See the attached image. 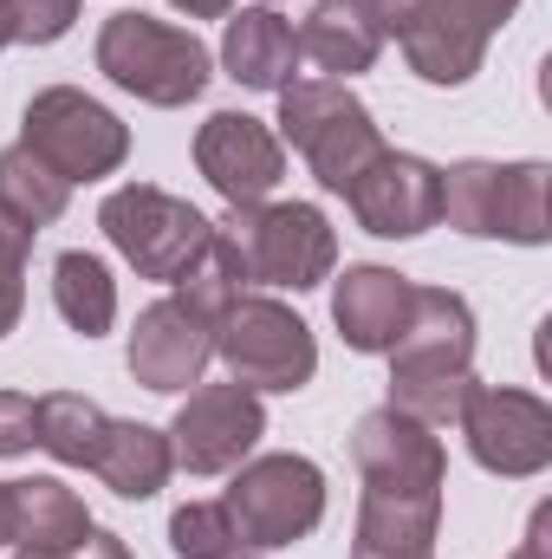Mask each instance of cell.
Returning a JSON list of instances; mask_svg holds the SVG:
<instances>
[{
	"label": "cell",
	"mask_w": 552,
	"mask_h": 559,
	"mask_svg": "<svg viewBox=\"0 0 552 559\" xmlns=\"http://www.w3.org/2000/svg\"><path fill=\"white\" fill-rule=\"evenodd\" d=\"M26 449H39V397L0 391V455L13 462V455H26Z\"/></svg>",
	"instance_id": "obj_31"
},
{
	"label": "cell",
	"mask_w": 552,
	"mask_h": 559,
	"mask_svg": "<svg viewBox=\"0 0 552 559\" xmlns=\"http://www.w3.org/2000/svg\"><path fill=\"white\" fill-rule=\"evenodd\" d=\"M435 527H442V501H429V495H371L364 488L351 559H435Z\"/></svg>",
	"instance_id": "obj_20"
},
{
	"label": "cell",
	"mask_w": 552,
	"mask_h": 559,
	"mask_svg": "<svg viewBox=\"0 0 552 559\" xmlns=\"http://www.w3.org/2000/svg\"><path fill=\"white\" fill-rule=\"evenodd\" d=\"M65 202H72V182L52 176L26 143H7L0 150V222L7 228H20L33 241L39 228H52L65 215Z\"/></svg>",
	"instance_id": "obj_22"
},
{
	"label": "cell",
	"mask_w": 552,
	"mask_h": 559,
	"mask_svg": "<svg viewBox=\"0 0 552 559\" xmlns=\"http://www.w3.org/2000/svg\"><path fill=\"white\" fill-rule=\"evenodd\" d=\"M494 182H501V163H481V156L442 169V222L455 235L494 241Z\"/></svg>",
	"instance_id": "obj_27"
},
{
	"label": "cell",
	"mask_w": 552,
	"mask_h": 559,
	"mask_svg": "<svg viewBox=\"0 0 552 559\" xmlns=\"http://www.w3.org/2000/svg\"><path fill=\"white\" fill-rule=\"evenodd\" d=\"M52 306H59V319H65L79 338H105L111 319H118V280H111V267H105L98 254L65 248V254L52 261Z\"/></svg>",
	"instance_id": "obj_23"
},
{
	"label": "cell",
	"mask_w": 552,
	"mask_h": 559,
	"mask_svg": "<svg viewBox=\"0 0 552 559\" xmlns=\"http://www.w3.org/2000/svg\"><path fill=\"white\" fill-rule=\"evenodd\" d=\"M384 33L404 46V59L422 85H468L488 59V33L455 20L442 0H397L384 13Z\"/></svg>",
	"instance_id": "obj_15"
},
{
	"label": "cell",
	"mask_w": 552,
	"mask_h": 559,
	"mask_svg": "<svg viewBox=\"0 0 552 559\" xmlns=\"http://www.w3.org/2000/svg\"><path fill=\"white\" fill-rule=\"evenodd\" d=\"M0 547H7V481H0Z\"/></svg>",
	"instance_id": "obj_36"
},
{
	"label": "cell",
	"mask_w": 552,
	"mask_h": 559,
	"mask_svg": "<svg viewBox=\"0 0 552 559\" xmlns=\"http://www.w3.org/2000/svg\"><path fill=\"white\" fill-rule=\"evenodd\" d=\"M351 462L364 475L371 495H429L442 501V481H448V455H442V436L429 423L404 417V411H364L351 429Z\"/></svg>",
	"instance_id": "obj_11"
},
{
	"label": "cell",
	"mask_w": 552,
	"mask_h": 559,
	"mask_svg": "<svg viewBox=\"0 0 552 559\" xmlns=\"http://www.w3.org/2000/svg\"><path fill=\"white\" fill-rule=\"evenodd\" d=\"M235 547H241V534H235L221 501H189L169 514V554L176 559H228Z\"/></svg>",
	"instance_id": "obj_28"
},
{
	"label": "cell",
	"mask_w": 552,
	"mask_h": 559,
	"mask_svg": "<svg viewBox=\"0 0 552 559\" xmlns=\"http://www.w3.org/2000/svg\"><path fill=\"white\" fill-rule=\"evenodd\" d=\"M241 293H254V280L241 267V254H235V241L215 228V241H208V254L189 267V274L176 280V306L189 312V319H202V325H215Z\"/></svg>",
	"instance_id": "obj_25"
},
{
	"label": "cell",
	"mask_w": 552,
	"mask_h": 559,
	"mask_svg": "<svg viewBox=\"0 0 552 559\" xmlns=\"http://www.w3.org/2000/svg\"><path fill=\"white\" fill-rule=\"evenodd\" d=\"M267 436V404L248 384H195L169 423V455L189 475H235Z\"/></svg>",
	"instance_id": "obj_10"
},
{
	"label": "cell",
	"mask_w": 552,
	"mask_h": 559,
	"mask_svg": "<svg viewBox=\"0 0 552 559\" xmlns=\"http://www.w3.org/2000/svg\"><path fill=\"white\" fill-rule=\"evenodd\" d=\"M305 163H312V176H319V189H332V195H345L391 143L377 131V118L364 111V98L351 92V85H338V79H292L286 92H279V131Z\"/></svg>",
	"instance_id": "obj_3"
},
{
	"label": "cell",
	"mask_w": 552,
	"mask_h": 559,
	"mask_svg": "<svg viewBox=\"0 0 552 559\" xmlns=\"http://www.w3.org/2000/svg\"><path fill=\"white\" fill-rule=\"evenodd\" d=\"M79 7H85V0H0L7 39H13V46H52V39L72 33Z\"/></svg>",
	"instance_id": "obj_29"
},
{
	"label": "cell",
	"mask_w": 552,
	"mask_h": 559,
	"mask_svg": "<svg viewBox=\"0 0 552 559\" xmlns=\"http://www.w3.org/2000/svg\"><path fill=\"white\" fill-rule=\"evenodd\" d=\"M176 13H189V20H228L235 13V0H169Z\"/></svg>",
	"instance_id": "obj_35"
},
{
	"label": "cell",
	"mask_w": 552,
	"mask_h": 559,
	"mask_svg": "<svg viewBox=\"0 0 552 559\" xmlns=\"http://www.w3.org/2000/svg\"><path fill=\"white\" fill-rule=\"evenodd\" d=\"M92 475L124 495V501H149L163 495V481L176 475V455H169V429L156 423H105V442L92 455Z\"/></svg>",
	"instance_id": "obj_21"
},
{
	"label": "cell",
	"mask_w": 552,
	"mask_h": 559,
	"mask_svg": "<svg viewBox=\"0 0 552 559\" xmlns=\"http://www.w3.org/2000/svg\"><path fill=\"white\" fill-rule=\"evenodd\" d=\"M254 286L279 293H312L338 274V235L325 222L319 202H254V209H228L215 222Z\"/></svg>",
	"instance_id": "obj_4"
},
{
	"label": "cell",
	"mask_w": 552,
	"mask_h": 559,
	"mask_svg": "<svg viewBox=\"0 0 552 559\" xmlns=\"http://www.w3.org/2000/svg\"><path fill=\"white\" fill-rule=\"evenodd\" d=\"M85 534H92V514L59 475L7 481V547L39 559V554H72Z\"/></svg>",
	"instance_id": "obj_18"
},
{
	"label": "cell",
	"mask_w": 552,
	"mask_h": 559,
	"mask_svg": "<svg viewBox=\"0 0 552 559\" xmlns=\"http://www.w3.org/2000/svg\"><path fill=\"white\" fill-rule=\"evenodd\" d=\"M105 411L92 404V397H79V391H52V397H39V449L52 455V462H65V468H92V455H98V442H105Z\"/></svg>",
	"instance_id": "obj_26"
},
{
	"label": "cell",
	"mask_w": 552,
	"mask_h": 559,
	"mask_svg": "<svg viewBox=\"0 0 552 559\" xmlns=\"http://www.w3.org/2000/svg\"><path fill=\"white\" fill-rule=\"evenodd\" d=\"M547 534H552V508H533V521H527V540H520L507 559H552Z\"/></svg>",
	"instance_id": "obj_34"
},
{
	"label": "cell",
	"mask_w": 552,
	"mask_h": 559,
	"mask_svg": "<svg viewBox=\"0 0 552 559\" xmlns=\"http://www.w3.org/2000/svg\"><path fill=\"white\" fill-rule=\"evenodd\" d=\"M461 436H468V455L488 468V475H507V481H527V475H547L552 462V404L520 391V384H468L461 397Z\"/></svg>",
	"instance_id": "obj_9"
},
{
	"label": "cell",
	"mask_w": 552,
	"mask_h": 559,
	"mask_svg": "<svg viewBox=\"0 0 552 559\" xmlns=\"http://www.w3.org/2000/svg\"><path fill=\"white\" fill-rule=\"evenodd\" d=\"M345 202H351V215H358L364 235H377V241H416L422 228L442 222V169L410 156V150H384L345 189Z\"/></svg>",
	"instance_id": "obj_13"
},
{
	"label": "cell",
	"mask_w": 552,
	"mask_h": 559,
	"mask_svg": "<svg viewBox=\"0 0 552 559\" xmlns=\"http://www.w3.org/2000/svg\"><path fill=\"white\" fill-rule=\"evenodd\" d=\"M20 143L52 176H65L79 189V182H98V176H118L124 169L131 124L111 105H98L92 92H79V85H46V92H33V105L20 118Z\"/></svg>",
	"instance_id": "obj_7"
},
{
	"label": "cell",
	"mask_w": 552,
	"mask_h": 559,
	"mask_svg": "<svg viewBox=\"0 0 552 559\" xmlns=\"http://www.w3.org/2000/svg\"><path fill=\"white\" fill-rule=\"evenodd\" d=\"M7 46H13V39H7V13H0V52H7Z\"/></svg>",
	"instance_id": "obj_38"
},
{
	"label": "cell",
	"mask_w": 552,
	"mask_h": 559,
	"mask_svg": "<svg viewBox=\"0 0 552 559\" xmlns=\"http://www.w3.org/2000/svg\"><path fill=\"white\" fill-rule=\"evenodd\" d=\"M208 345H215V358L228 365V378L248 384L254 397H261V391L292 397V391H305L312 371H319V338H312V325H305L286 299H274V293H241V299L208 325Z\"/></svg>",
	"instance_id": "obj_5"
},
{
	"label": "cell",
	"mask_w": 552,
	"mask_h": 559,
	"mask_svg": "<svg viewBox=\"0 0 552 559\" xmlns=\"http://www.w3.org/2000/svg\"><path fill=\"white\" fill-rule=\"evenodd\" d=\"M195 169L208 176V189L228 209H254V202L274 195L279 176H286V143L254 111H215L195 131Z\"/></svg>",
	"instance_id": "obj_12"
},
{
	"label": "cell",
	"mask_w": 552,
	"mask_h": 559,
	"mask_svg": "<svg viewBox=\"0 0 552 559\" xmlns=\"http://www.w3.org/2000/svg\"><path fill=\"white\" fill-rule=\"evenodd\" d=\"M410 293H416V280H404L397 267H377V261L345 267L338 286H332V325L345 332L351 352L384 358L397 345L404 319H410Z\"/></svg>",
	"instance_id": "obj_16"
},
{
	"label": "cell",
	"mask_w": 552,
	"mask_h": 559,
	"mask_svg": "<svg viewBox=\"0 0 552 559\" xmlns=\"http://www.w3.org/2000/svg\"><path fill=\"white\" fill-rule=\"evenodd\" d=\"M371 7H384V13H391V7H397V0H371Z\"/></svg>",
	"instance_id": "obj_39"
},
{
	"label": "cell",
	"mask_w": 552,
	"mask_h": 559,
	"mask_svg": "<svg viewBox=\"0 0 552 559\" xmlns=\"http://www.w3.org/2000/svg\"><path fill=\"white\" fill-rule=\"evenodd\" d=\"M384 358H391V411L429 429L455 423L475 384V306L448 286H416L410 319Z\"/></svg>",
	"instance_id": "obj_1"
},
{
	"label": "cell",
	"mask_w": 552,
	"mask_h": 559,
	"mask_svg": "<svg viewBox=\"0 0 552 559\" xmlns=\"http://www.w3.org/2000/svg\"><path fill=\"white\" fill-rule=\"evenodd\" d=\"M547 163H501V182H494V241H514V248H547L552 215H547Z\"/></svg>",
	"instance_id": "obj_24"
},
{
	"label": "cell",
	"mask_w": 552,
	"mask_h": 559,
	"mask_svg": "<svg viewBox=\"0 0 552 559\" xmlns=\"http://www.w3.org/2000/svg\"><path fill=\"white\" fill-rule=\"evenodd\" d=\"M208 358H215L208 325H202V319H189L176 299L143 306L137 325H131V345H124L131 378H137L143 391H163V397L195 391V384H202V371H208Z\"/></svg>",
	"instance_id": "obj_14"
},
{
	"label": "cell",
	"mask_w": 552,
	"mask_h": 559,
	"mask_svg": "<svg viewBox=\"0 0 552 559\" xmlns=\"http://www.w3.org/2000/svg\"><path fill=\"white\" fill-rule=\"evenodd\" d=\"M241 547L254 554H274L305 540L319 521H325V468L312 455H248L221 495Z\"/></svg>",
	"instance_id": "obj_8"
},
{
	"label": "cell",
	"mask_w": 552,
	"mask_h": 559,
	"mask_svg": "<svg viewBox=\"0 0 552 559\" xmlns=\"http://www.w3.org/2000/svg\"><path fill=\"white\" fill-rule=\"evenodd\" d=\"M26 235L0 222V338L20 325V306H26Z\"/></svg>",
	"instance_id": "obj_30"
},
{
	"label": "cell",
	"mask_w": 552,
	"mask_h": 559,
	"mask_svg": "<svg viewBox=\"0 0 552 559\" xmlns=\"http://www.w3.org/2000/svg\"><path fill=\"white\" fill-rule=\"evenodd\" d=\"M228 559H267V554H254V547H235V554H228Z\"/></svg>",
	"instance_id": "obj_37"
},
{
	"label": "cell",
	"mask_w": 552,
	"mask_h": 559,
	"mask_svg": "<svg viewBox=\"0 0 552 559\" xmlns=\"http://www.w3.org/2000/svg\"><path fill=\"white\" fill-rule=\"evenodd\" d=\"M20 559H26V554H20ZM39 559H131V547H124L118 534H98V527H92L72 554H39Z\"/></svg>",
	"instance_id": "obj_33"
},
{
	"label": "cell",
	"mask_w": 552,
	"mask_h": 559,
	"mask_svg": "<svg viewBox=\"0 0 552 559\" xmlns=\"http://www.w3.org/2000/svg\"><path fill=\"white\" fill-rule=\"evenodd\" d=\"M261 7H274V0H261Z\"/></svg>",
	"instance_id": "obj_40"
},
{
	"label": "cell",
	"mask_w": 552,
	"mask_h": 559,
	"mask_svg": "<svg viewBox=\"0 0 552 559\" xmlns=\"http://www.w3.org/2000/svg\"><path fill=\"white\" fill-rule=\"evenodd\" d=\"M384 7L371 0H319L299 26V59H312L325 79H351V72H371L377 52H384Z\"/></svg>",
	"instance_id": "obj_17"
},
{
	"label": "cell",
	"mask_w": 552,
	"mask_h": 559,
	"mask_svg": "<svg viewBox=\"0 0 552 559\" xmlns=\"http://www.w3.org/2000/svg\"><path fill=\"white\" fill-rule=\"evenodd\" d=\"M98 228L137 267V280H163V286H176V280L208 254V241H215V222L195 202H182V195H169L156 182L111 189L105 209H98Z\"/></svg>",
	"instance_id": "obj_6"
},
{
	"label": "cell",
	"mask_w": 552,
	"mask_h": 559,
	"mask_svg": "<svg viewBox=\"0 0 552 559\" xmlns=\"http://www.w3.org/2000/svg\"><path fill=\"white\" fill-rule=\"evenodd\" d=\"M442 7H448L455 20H468L475 33H488V39H494V33L520 13V0H442Z\"/></svg>",
	"instance_id": "obj_32"
},
{
	"label": "cell",
	"mask_w": 552,
	"mask_h": 559,
	"mask_svg": "<svg viewBox=\"0 0 552 559\" xmlns=\"http://www.w3.org/2000/svg\"><path fill=\"white\" fill-rule=\"evenodd\" d=\"M221 66L235 85L248 92H286L299 79V33L292 20L274 7H241L228 13V33H221Z\"/></svg>",
	"instance_id": "obj_19"
},
{
	"label": "cell",
	"mask_w": 552,
	"mask_h": 559,
	"mask_svg": "<svg viewBox=\"0 0 552 559\" xmlns=\"http://www.w3.org/2000/svg\"><path fill=\"white\" fill-rule=\"evenodd\" d=\"M92 59H98V72L118 92H131V98L156 105V111L195 105L208 92V79H215V52L189 26H169L156 13H111L98 26V52Z\"/></svg>",
	"instance_id": "obj_2"
}]
</instances>
